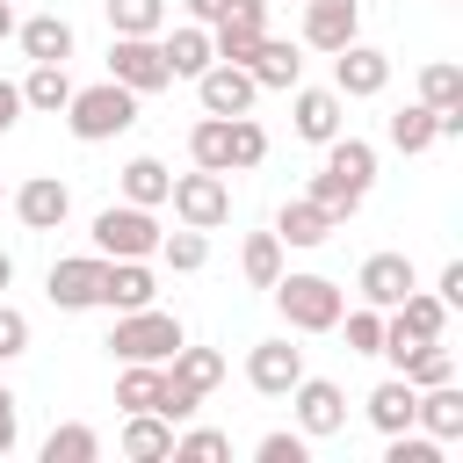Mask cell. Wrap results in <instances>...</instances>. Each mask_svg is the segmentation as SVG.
Instances as JSON below:
<instances>
[{"instance_id": "obj_12", "label": "cell", "mask_w": 463, "mask_h": 463, "mask_svg": "<svg viewBox=\"0 0 463 463\" xmlns=\"http://www.w3.org/2000/svg\"><path fill=\"white\" fill-rule=\"evenodd\" d=\"M362 36V0H304V51H340Z\"/></svg>"}, {"instance_id": "obj_4", "label": "cell", "mask_w": 463, "mask_h": 463, "mask_svg": "<svg viewBox=\"0 0 463 463\" xmlns=\"http://www.w3.org/2000/svg\"><path fill=\"white\" fill-rule=\"evenodd\" d=\"M188 340V326L174 318V311H159V304H145V311H116V333H109V354L116 362H166L174 347Z\"/></svg>"}, {"instance_id": "obj_3", "label": "cell", "mask_w": 463, "mask_h": 463, "mask_svg": "<svg viewBox=\"0 0 463 463\" xmlns=\"http://www.w3.org/2000/svg\"><path fill=\"white\" fill-rule=\"evenodd\" d=\"M87 239H94L101 260H152L159 253V217L145 203H109V210H94Z\"/></svg>"}, {"instance_id": "obj_41", "label": "cell", "mask_w": 463, "mask_h": 463, "mask_svg": "<svg viewBox=\"0 0 463 463\" xmlns=\"http://www.w3.org/2000/svg\"><path fill=\"white\" fill-rule=\"evenodd\" d=\"M14 441H22V398L0 383V456H14Z\"/></svg>"}, {"instance_id": "obj_34", "label": "cell", "mask_w": 463, "mask_h": 463, "mask_svg": "<svg viewBox=\"0 0 463 463\" xmlns=\"http://www.w3.org/2000/svg\"><path fill=\"white\" fill-rule=\"evenodd\" d=\"M109 29L116 36H159L166 29V0H109Z\"/></svg>"}, {"instance_id": "obj_10", "label": "cell", "mask_w": 463, "mask_h": 463, "mask_svg": "<svg viewBox=\"0 0 463 463\" xmlns=\"http://www.w3.org/2000/svg\"><path fill=\"white\" fill-rule=\"evenodd\" d=\"M289 123H297L304 145H326V137L347 130V101L333 87H289Z\"/></svg>"}, {"instance_id": "obj_1", "label": "cell", "mask_w": 463, "mask_h": 463, "mask_svg": "<svg viewBox=\"0 0 463 463\" xmlns=\"http://www.w3.org/2000/svg\"><path fill=\"white\" fill-rule=\"evenodd\" d=\"M130 123H137V94H130L123 80L72 87V101H65V130H72L80 145H109V137H123Z\"/></svg>"}, {"instance_id": "obj_39", "label": "cell", "mask_w": 463, "mask_h": 463, "mask_svg": "<svg viewBox=\"0 0 463 463\" xmlns=\"http://www.w3.org/2000/svg\"><path fill=\"white\" fill-rule=\"evenodd\" d=\"M268 159V130L253 123V116H232V174H246V166H260Z\"/></svg>"}, {"instance_id": "obj_15", "label": "cell", "mask_w": 463, "mask_h": 463, "mask_svg": "<svg viewBox=\"0 0 463 463\" xmlns=\"http://www.w3.org/2000/svg\"><path fill=\"white\" fill-rule=\"evenodd\" d=\"M94 304H109V311H145V304H159L152 260H101V297H94Z\"/></svg>"}, {"instance_id": "obj_43", "label": "cell", "mask_w": 463, "mask_h": 463, "mask_svg": "<svg viewBox=\"0 0 463 463\" xmlns=\"http://www.w3.org/2000/svg\"><path fill=\"white\" fill-rule=\"evenodd\" d=\"M14 123H22V87H14V80H0V137H7Z\"/></svg>"}, {"instance_id": "obj_19", "label": "cell", "mask_w": 463, "mask_h": 463, "mask_svg": "<svg viewBox=\"0 0 463 463\" xmlns=\"http://www.w3.org/2000/svg\"><path fill=\"white\" fill-rule=\"evenodd\" d=\"M116 449H123L130 463H166V456H174V420H166V412H123Z\"/></svg>"}, {"instance_id": "obj_25", "label": "cell", "mask_w": 463, "mask_h": 463, "mask_svg": "<svg viewBox=\"0 0 463 463\" xmlns=\"http://www.w3.org/2000/svg\"><path fill=\"white\" fill-rule=\"evenodd\" d=\"M166 376H174L181 391H195V398H210V391L224 383V354H217V347H188V340H181V347L166 354Z\"/></svg>"}, {"instance_id": "obj_6", "label": "cell", "mask_w": 463, "mask_h": 463, "mask_svg": "<svg viewBox=\"0 0 463 463\" xmlns=\"http://www.w3.org/2000/svg\"><path fill=\"white\" fill-rule=\"evenodd\" d=\"M289 412H297V434L304 441H326V434L347 427V391L333 376H297L289 383Z\"/></svg>"}, {"instance_id": "obj_37", "label": "cell", "mask_w": 463, "mask_h": 463, "mask_svg": "<svg viewBox=\"0 0 463 463\" xmlns=\"http://www.w3.org/2000/svg\"><path fill=\"white\" fill-rule=\"evenodd\" d=\"M340 326H347V354H383V311L376 304L340 311Z\"/></svg>"}, {"instance_id": "obj_35", "label": "cell", "mask_w": 463, "mask_h": 463, "mask_svg": "<svg viewBox=\"0 0 463 463\" xmlns=\"http://www.w3.org/2000/svg\"><path fill=\"white\" fill-rule=\"evenodd\" d=\"M420 101H427V109H456V101H463V65H449V58L420 65Z\"/></svg>"}, {"instance_id": "obj_9", "label": "cell", "mask_w": 463, "mask_h": 463, "mask_svg": "<svg viewBox=\"0 0 463 463\" xmlns=\"http://www.w3.org/2000/svg\"><path fill=\"white\" fill-rule=\"evenodd\" d=\"M195 101H203V116H253V101H260V87H253V72L246 65H203L195 72Z\"/></svg>"}, {"instance_id": "obj_17", "label": "cell", "mask_w": 463, "mask_h": 463, "mask_svg": "<svg viewBox=\"0 0 463 463\" xmlns=\"http://www.w3.org/2000/svg\"><path fill=\"white\" fill-rule=\"evenodd\" d=\"M405 289H420V275H412V260H405V253H369V260H362V275H354V297H362V304H376V311H391Z\"/></svg>"}, {"instance_id": "obj_33", "label": "cell", "mask_w": 463, "mask_h": 463, "mask_svg": "<svg viewBox=\"0 0 463 463\" xmlns=\"http://www.w3.org/2000/svg\"><path fill=\"white\" fill-rule=\"evenodd\" d=\"M159 260H166L174 275H195V268L210 260V232H195V224H181V232H159Z\"/></svg>"}, {"instance_id": "obj_36", "label": "cell", "mask_w": 463, "mask_h": 463, "mask_svg": "<svg viewBox=\"0 0 463 463\" xmlns=\"http://www.w3.org/2000/svg\"><path fill=\"white\" fill-rule=\"evenodd\" d=\"M232 456V434H217V427H174V463H224Z\"/></svg>"}, {"instance_id": "obj_42", "label": "cell", "mask_w": 463, "mask_h": 463, "mask_svg": "<svg viewBox=\"0 0 463 463\" xmlns=\"http://www.w3.org/2000/svg\"><path fill=\"white\" fill-rule=\"evenodd\" d=\"M434 297H441L449 311H463V260H449V268L434 275Z\"/></svg>"}, {"instance_id": "obj_13", "label": "cell", "mask_w": 463, "mask_h": 463, "mask_svg": "<svg viewBox=\"0 0 463 463\" xmlns=\"http://www.w3.org/2000/svg\"><path fill=\"white\" fill-rule=\"evenodd\" d=\"M246 72H253L260 94H289V87L304 80V43H289V36H260V43L246 51Z\"/></svg>"}, {"instance_id": "obj_23", "label": "cell", "mask_w": 463, "mask_h": 463, "mask_svg": "<svg viewBox=\"0 0 463 463\" xmlns=\"http://www.w3.org/2000/svg\"><path fill=\"white\" fill-rule=\"evenodd\" d=\"M333 232H340V224H333L311 195H289V203L275 210V239H282V246H326Z\"/></svg>"}, {"instance_id": "obj_7", "label": "cell", "mask_w": 463, "mask_h": 463, "mask_svg": "<svg viewBox=\"0 0 463 463\" xmlns=\"http://www.w3.org/2000/svg\"><path fill=\"white\" fill-rule=\"evenodd\" d=\"M109 80H123L130 94H159V87H174L159 36H116V43H109Z\"/></svg>"}, {"instance_id": "obj_21", "label": "cell", "mask_w": 463, "mask_h": 463, "mask_svg": "<svg viewBox=\"0 0 463 463\" xmlns=\"http://www.w3.org/2000/svg\"><path fill=\"white\" fill-rule=\"evenodd\" d=\"M159 51H166V72H174V80H195L203 65H217V43H210V29H203V22L166 29V36H159Z\"/></svg>"}, {"instance_id": "obj_20", "label": "cell", "mask_w": 463, "mask_h": 463, "mask_svg": "<svg viewBox=\"0 0 463 463\" xmlns=\"http://www.w3.org/2000/svg\"><path fill=\"white\" fill-rule=\"evenodd\" d=\"M14 36H22L29 65H65L72 58V22L65 14H29V22H14Z\"/></svg>"}, {"instance_id": "obj_16", "label": "cell", "mask_w": 463, "mask_h": 463, "mask_svg": "<svg viewBox=\"0 0 463 463\" xmlns=\"http://www.w3.org/2000/svg\"><path fill=\"white\" fill-rule=\"evenodd\" d=\"M297 376H304V347H289V333H282V340H260V347L246 354V383H253L260 398H289Z\"/></svg>"}, {"instance_id": "obj_32", "label": "cell", "mask_w": 463, "mask_h": 463, "mask_svg": "<svg viewBox=\"0 0 463 463\" xmlns=\"http://www.w3.org/2000/svg\"><path fill=\"white\" fill-rule=\"evenodd\" d=\"M166 188H174V174H166L152 152H137V159L123 166V203H145V210H159V203H166Z\"/></svg>"}, {"instance_id": "obj_29", "label": "cell", "mask_w": 463, "mask_h": 463, "mask_svg": "<svg viewBox=\"0 0 463 463\" xmlns=\"http://www.w3.org/2000/svg\"><path fill=\"white\" fill-rule=\"evenodd\" d=\"M159 376H166V362H123L116 405H123V412H159Z\"/></svg>"}, {"instance_id": "obj_26", "label": "cell", "mask_w": 463, "mask_h": 463, "mask_svg": "<svg viewBox=\"0 0 463 463\" xmlns=\"http://www.w3.org/2000/svg\"><path fill=\"white\" fill-rule=\"evenodd\" d=\"M14 87H22V109H36V116H65V101H72L65 65H29V80H14Z\"/></svg>"}, {"instance_id": "obj_8", "label": "cell", "mask_w": 463, "mask_h": 463, "mask_svg": "<svg viewBox=\"0 0 463 463\" xmlns=\"http://www.w3.org/2000/svg\"><path fill=\"white\" fill-rule=\"evenodd\" d=\"M391 87V51H376V43H340L333 51V94L340 101H369V94H383Z\"/></svg>"}, {"instance_id": "obj_22", "label": "cell", "mask_w": 463, "mask_h": 463, "mask_svg": "<svg viewBox=\"0 0 463 463\" xmlns=\"http://www.w3.org/2000/svg\"><path fill=\"white\" fill-rule=\"evenodd\" d=\"M326 174L369 195V188H376V145H369V137H347V130L326 137Z\"/></svg>"}, {"instance_id": "obj_14", "label": "cell", "mask_w": 463, "mask_h": 463, "mask_svg": "<svg viewBox=\"0 0 463 463\" xmlns=\"http://www.w3.org/2000/svg\"><path fill=\"white\" fill-rule=\"evenodd\" d=\"M14 217H22L29 232H58V224L72 217V188H65L58 174H29V181L14 188Z\"/></svg>"}, {"instance_id": "obj_11", "label": "cell", "mask_w": 463, "mask_h": 463, "mask_svg": "<svg viewBox=\"0 0 463 463\" xmlns=\"http://www.w3.org/2000/svg\"><path fill=\"white\" fill-rule=\"evenodd\" d=\"M43 297H51L58 311H94V297H101V253L51 260V275H43Z\"/></svg>"}, {"instance_id": "obj_30", "label": "cell", "mask_w": 463, "mask_h": 463, "mask_svg": "<svg viewBox=\"0 0 463 463\" xmlns=\"http://www.w3.org/2000/svg\"><path fill=\"white\" fill-rule=\"evenodd\" d=\"M43 463H94L101 456V434L87 427V420H65V427H51L43 434V449H36Z\"/></svg>"}, {"instance_id": "obj_40", "label": "cell", "mask_w": 463, "mask_h": 463, "mask_svg": "<svg viewBox=\"0 0 463 463\" xmlns=\"http://www.w3.org/2000/svg\"><path fill=\"white\" fill-rule=\"evenodd\" d=\"M14 354H29V318L0 297V362H14Z\"/></svg>"}, {"instance_id": "obj_18", "label": "cell", "mask_w": 463, "mask_h": 463, "mask_svg": "<svg viewBox=\"0 0 463 463\" xmlns=\"http://www.w3.org/2000/svg\"><path fill=\"white\" fill-rule=\"evenodd\" d=\"M391 354V369L412 383V391H427V383H449L456 376V347H441V340H405V347H383Z\"/></svg>"}, {"instance_id": "obj_28", "label": "cell", "mask_w": 463, "mask_h": 463, "mask_svg": "<svg viewBox=\"0 0 463 463\" xmlns=\"http://www.w3.org/2000/svg\"><path fill=\"white\" fill-rule=\"evenodd\" d=\"M282 239L275 232H246V246H239V275L253 282V289H275V275H282Z\"/></svg>"}, {"instance_id": "obj_46", "label": "cell", "mask_w": 463, "mask_h": 463, "mask_svg": "<svg viewBox=\"0 0 463 463\" xmlns=\"http://www.w3.org/2000/svg\"><path fill=\"white\" fill-rule=\"evenodd\" d=\"M7 282H14V253L0 246V289H7Z\"/></svg>"}, {"instance_id": "obj_2", "label": "cell", "mask_w": 463, "mask_h": 463, "mask_svg": "<svg viewBox=\"0 0 463 463\" xmlns=\"http://www.w3.org/2000/svg\"><path fill=\"white\" fill-rule=\"evenodd\" d=\"M275 311H282V326L289 333H333L340 326V311H347V289L333 282V275H275Z\"/></svg>"}, {"instance_id": "obj_24", "label": "cell", "mask_w": 463, "mask_h": 463, "mask_svg": "<svg viewBox=\"0 0 463 463\" xmlns=\"http://www.w3.org/2000/svg\"><path fill=\"white\" fill-rule=\"evenodd\" d=\"M412 405H420V391H412L405 376H383V383L362 398V412H369L376 434H405V427H412Z\"/></svg>"}, {"instance_id": "obj_38", "label": "cell", "mask_w": 463, "mask_h": 463, "mask_svg": "<svg viewBox=\"0 0 463 463\" xmlns=\"http://www.w3.org/2000/svg\"><path fill=\"white\" fill-rule=\"evenodd\" d=\"M253 463H311V441H304L297 427H268V434L253 441Z\"/></svg>"}, {"instance_id": "obj_31", "label": "cell", "mask_w": 463, "mask_h": 463, "mask_svg": "<svg viewBox=\"0 0 463 463\" xmlns=\"http://www.w3.org/2000/svg\"><path fill=\"white\" fill-rule=\"evenodd\" d=\"M383 137H391V145H398L405 159H420L427 145H441V137H434V109H427V101H412V109H398V116L383 123Z\"/></svg>"}, {"instance_id": "obj_27", "label": "cell", "mask_w": 463, "mask_h": 463, "mask_svg": "<svg viewBox=\"0 0 463 463\" xmlns=\"http://www.w3.org/2000/svg\"><path fill=\"white\" fill-rule=\"evenodd\" d=\"M188 159L210 166V174H232V116H203L188 130Z\"/></svg>"}, {"instance_id": "obj_45", "label": "cell", "mask_w": 463, "mask_h": 463, "mask_svg": "<svg viewBox=\"0 0 463 463\" xmlns=\"http://www.w3.org/2000/svg\"><path fill=\"white\" fill-rule=\"evenodd\" d=\"M14 36V0H0V43Z\"/></svg>"}, {"instance_id": "obj_5", "label": "cell", "mask_w": 463, "mask_h": 463, "mask_svg": "<svg viewBox=\"0 0 463 463\" xmlns=\"http://www.w3.org/2000/svg\"><path fill=\"white\" fill-rule=\"evenodd\" d=\"M166 203H174V217H181V224H195V232H217V224H232V181H224V174H210V166H195V174H174Z\"/></svg>"}, {"instance_id": "obj_44", "label": "cell", "mask_w": 463, "mask_h": 463, "mask_svg": "<svg viewBox=\"0 0 463 463\" xmlns=\"http://www.w3.org/2000/svg\"><path fill=\"white\" fill-rule=\"evenodd\" d=\"M181 7H188V22H203V29H210V22H217L232 0H181Z\"/></svg>"}]
</instances>
